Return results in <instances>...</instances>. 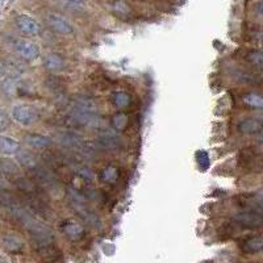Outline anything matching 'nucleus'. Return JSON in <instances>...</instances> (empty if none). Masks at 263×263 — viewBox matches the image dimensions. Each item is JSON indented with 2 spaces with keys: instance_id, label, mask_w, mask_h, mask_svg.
<instances>
[{
  "instance_id": "nucleus-3",
  "label": "nucleus",
  "mask_w": 263,
  "mask_h": 263,
  "mask_svg": "<svg viewBox=\"0 0 263 263\" xmlns=\"http://www.w3.org/2000/svg\"><path fill=\"white\" fill-rule=\"evenodd\" d=\"M46 19H48V24L54 32H57L59 35H73V25L63 16L58 15L55 12H50V13H48Z\"/></svg>"
},
{
  "instance_id": "nucleus-10",
  "label": "nucleus",
  "mask_w": 263,
  "mask_h": 263,
  "mask_svg": "<svg viewBox=\"0 0 263 263\" xmlns=\"http://www.w3.org/2000/svg\"><path fill=\"white\" fill-rule=\"evenodd\" d=\"M44 66L46 70H49L50 73H57L65 67V61L59 54L50 53L44 58Z\"/></svg>"
},
{
  "instance_id": "nucleus-2",
  "label": "nucleus",
  "mask_w": 263,
  "mask_h": 263,
  "mask_svg": "<svg viewBox=\"0 0 263 263\" xmlns=\"http://www.w3.org/2000/svg\"><path fill=\"white\" fill-rule=\"evenodd\" d=\"M13 48H15L16 53L28 62L36 61L40 57V48L35 42L27 41V40H17Z\"/></svg>"
},
{
  "instance_id": "nucleus-9",
  "label": "nucleus",
  "mask_w": 263,
  "mask_h": 263,
  "mask_svg": "<svg viewBox=\"0 0 263 263\" xmlns=\"http://www.w3.org/2000/svg\"><path fill=\"white\" fill-rule=\"evenodd\" d=\"M20 152V144L16 140L0 134V154L15 156Z\"/></svg>"
},
{
  "instance_id": "nucleus-5",
  "label": "nucleus",
  "mask_w": 263,
  "mask_h": 263,
  "mask_svg": "<svg viewBox=\"0 0 263 263\" xmlns=\"http://www.w3.org/2000/svg\"><path fill=\"white\" fill-rule=\"evenodd\" d=\"M237 225L244 226L248 229H257L262 225V216L260 212H252V210H245L241 212L234 217Z\"/></svg>"
},
{
  "instance_id": "nucleus-17",
  "label": "nucleus",
  "mask_w": 263,
  "mask_h": 263,
  "mask_svg": "<svg viewBox=\"0 0 263 263\" xmlns=\"http://www.w3.org/2000/svg\"><path fill=\"white\" fill-rule=\"evenodd\" d=\"M128 122V117L124 113H116L112 118V126L116 130H122L126 126Z\"/></svg>"
},
{
  "instance_id": "nucleus-14",
  "label": "nucleus",
  "mask_w": 263,
  "mask_h": 263,
  "mask_svg": "<svg viewBox=\"0 0 263 263\" xmlns=\"http://www.w3.org/2000/svg\"><path fill=\"white\" fill-rule=\"evenodd\" d=\"M3 245H4V248L7 249L8 252H11V253L20 252V250L23 249V242H21L19 238H16V237H13V236L4 237Z\"/></svg>"
},
{
  "instance_id": "nucleus-19",
  "label": "nucleus",
  "mask_w": 263,
  "mask_h": 263,
  "mask_svg": "<svg viewBox=\"0 0 263 263\" xmlns=\"http://www.w3.org/2000/svg\"><path fill=\"white\" fill-rule=\"evenodd\" d=\"M66 5L73 9H83L86 8V0H63Z\"/></svg>"
},
{
  "instance_id": "nucleus-16",
  "label": "nucleus",
  "mask_w": 263,
  "mask_h": 263,
  "mask_svg": "<svg viewBox=\"0 0 263 263\" xmlns=\"http://www.w3.org/2000/svg\"><path fill=\"white\" fill-rule=\"evenodd\" d=\"M113 12L120 17H128L132 9L124 0H116L113 3Z\"/></svg>"
},
{
  "instance_id": "nucleus-13",
  "label": "nucleus",
  "mask_w": 263,
  "mask_h": 263,
  "mask_svg": "<svg viewBox=\"0 0 263 263\" xmlns=\"http://www.w3.org/2000/svg\"><path fill=\"white\" fill-rule=\"evenodd\" d=\"M132 102L130 96L126 94V92L117 91L112 94V103L116 105L117 108H125L128 107Z\"/></svg>"
},
{
  "instance_id": "nucleus-6",
  "label": "nucleus",
  "mask_w": 263,
  "mask_h": 263,
  "mask_svg": "<svg viewBox=\"0 0 263 263\" xmlns=\"http://www.w3.org/2000/svg\"><path fill=\"white\" fill-rule=\"evenodd\" d=\"M70 195H71L70 202H71L73 207L75 208L76 212H78V214H79L80 217L83 218V220H86L88 224L95 225V221H96L95 213H94V212H92V210H90V208H88V207L86 206L83 202H82L80 196H78V195H74V192H70Z\"/></svg>"
},
{
  "instance_id": "nucleus-20",
  "label": "nucleus",
  "mask_w": 263,
  "mask_h": 263,
  "mask_svg": "<svg viewBox=\"0 0 263 263\" xmlns=\"http://www.w3.org/2000/svg\"><path fill=\"white\" fill-rule=\"evenodd\" d=\"M250 62H252L253 65L261 67L262 66V53L261 52H253V53H250Z\"/></svg>"
},
{
  "instance_id": "nucleus-1",
  "label": "nucleus",
  "mask_w": 263,
  "mask_h": 263,
  "mask_svg": "<svg viewBox=\"0 0 263 263\" xmlns=\"http://www.w3.org/2000/svg\"><path fill=\"white\" fill-rule=\"evenodd\" d=\"M12 118L21 125H32L38 120V112L28 104H19L12 109Z\"/></svg>"
},
{
  "instance_id": "nucleus-18",
  "label": "nucleus",
  "mask_w": 263,
  "mask_h": 263,
  "mask_svg": "<svg viewBox=\"0 0 263 263\" xmlns=\"http://www.w3.org/2000/svg\"><path fill=\"white\" fill-rule=\"evenodd\" d=\"M9 125H11V116L4 108L0 107V132L7 130Z\"/></svg>"
},
{
  "instance_id": "nucleus-15",
  "label": "nucleus",
  "mask_w": 263,
  "mask_h": 263,
  "mask_svg": "<svg viewBox=\"0 0 263 263\" xmlns=\"http://www.w3.org/2000/svg\"><path fill=\"white\" fill-rule=\"evenodd\" d=\"M244 102L248 104L249 107L257 108V109H261L263 107V99L262 96L257 92H249L244 96Z\"/></svg>"
},
{
  "instance_id": "nucleus-8",
  "label": "nucleus",
  "mask_w": 263,
  "mask_h": 263,
  "mask_svg": "<svg viewBox=\"0 0 263 263\" xmlns=\"http://www.w3.org/2000/svg\"><path fill=\"white\" fill-rule=\"evenodd\" d=\"M241 250L249 254H256L260 253L263 248V241L261 236H254V237H248L241 242Z\"/></svg>"
},
{
  "instance_id": "nucleus-7",
  "label": "nucleus",
  "mask_w": 263,
  "mask_h": 263,
  "mask_svg": "<svg viewBox=\"0 0 263 263\" xmlns=\"http://www.w3.org/2000/svg\"><path fill=\"white\" fill-rule=\"evenodd\" d=\"M238 130L244 134H258L262 132V121L260 118H245L238 124Z\"/></svg>"
},
{
  "instance_id": "nucleus-21",
  "label": "nucleus",
  "mask_w": 263,
  "mask_h": 263,
  "mask_svg": "<svg viewBox=\"0 0 263 263\" xmlns=\"http://www.w3.org/2000/svg\"><path fill=\"white\" fill-rule=\"evenodd\" d=\"M198 156L202 157V158H199V164H200V167H202L203 170H206V168L210 166V158L207 156V153L200 152L198 153Z\"/></svg>"
},
{
  "instance_id": "nucleus-4",
  "label": "nucleus",
  "mask_w": 263,
  "mask_h": 263,
  "mask_svg": "<svg viewBox=\"0 0 263 263\" xmlns=\"http://www.w3.org/2000/svg\"><path fill=\"white\" fill-rule=\"evenodd\" d=\"M16 27L19 28V31L21 33L27 36H31V37H35L38 36L41 28H40V24L36 21L35 19H32L31 16L28 15H17L15 19Z\"/></svg>"
},
{
  "instance_id": "nucleus-11",
  "label": "nucleus",
  "mask_w": 263,
  "mask_h": 263,
  "mask_svg": "<svg viewBox=\"0 0 263 263\" xmlns=\"http://www.w3.org/2000/svg\"><path fill=\"white\" fill-rule=\"evenodd\" d=\"M25 142L31 146L32 149H46L52 145V140L48 136L37 133L28 134L25 137Z\"/></svg>"
},
{
  "instance_id": "nucleus-12",
  "label": "nucleus",
  "mask_w": 263,
  "mask_h": 263,
  "mask_svg": "<svg viewBox=\"0 0 263 263\" xmlns=\"http://www.w3.org/2000/svg\"><path fill=\"white\" fill-rule=\"evenodd\" d=\"M62 230L65 232V234L70 240H79L84 233V228L82 226V224L74 221V220H67L63 222Z\"/></svg>"
}]
</instances>
